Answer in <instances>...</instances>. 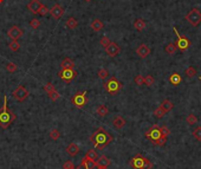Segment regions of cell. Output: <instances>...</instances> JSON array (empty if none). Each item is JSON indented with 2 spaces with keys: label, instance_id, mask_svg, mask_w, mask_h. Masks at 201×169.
<instances>
[{
  "label": "cell",
  "instance_id": "obj_1",
  "mask_svg": "<svg viewBox=\"0 0 201 169\" xmlns=\"http://www.w3.org/2000/svg\"><path fill=\"white\" fill-rule=\"evenodd\" d=\"M114 137L104 128H98L97 130L92 132V135L90 136V142L93 145V148L102 150L107 145H109L113 142Z\"/></svg>",
  "mask_w": 201,
  "mask_h": 169
},
{
  "label": "cell",
  "instance_id": "obj_2",
  "mask_svg": "<svg viewBox=\"0 0 201 169\" xmlns=\"http://www.w3.org/2000/svg\"><path fill=\"white\" fill-rule=\"evenodd\" d=\"M17 120L15 114H13L12 110H8L7 108V96H4V104L0 109V127L3 129H7L11 123Z\"/></svg>",
  "mask_w": 201,
  "mask_h": 169
},
{
  "label": "cell",
  "instance_id": "obj_3",
  "mask_svg": "<svg viewBox=\"0 0 201 169\" xmlns=\"http://www.w3.org/2000/svg\"><path fill=\"white\" fill-rule=\"evenodd\" d=\"M104 90L109 92L110 95H116L118 91H121V89L123 87L122 83L118 82V79L116 77H110L107 83H104Z\"/></svg>",
  "mask_w": 201,
  "mask_h": 169
},
{
  "label": "cell",
  "instance_id": "obj_4",
  "mask_svg": "<svg viewBox=\"0 0 201 169\" xmlns=\"http://www.w3.org/2000/svg\"><path fill=\"white\" fill-rule=\"evenodd\" d=\"M88 93H87V91H78L76 92L74 96H72V98H71V102H72V104H74L76 108H83V106H85L87 104H88V96H87Z\"/></svg>",
  "mask_w": 201,
  "mask_h": 169
},
{
  "label": "cell",
  "instance_id": "obj_5",
  "mask_svg": "<svg viewBox=\"0 0 201 169\" xmlns=\"http://www.w3.org/2000/svg\"><path fill=\"white\" fill-rule=\"evenodd\" d=\"M173 31H174V33L176 34V37H177L176 48H179L180 51H186V50H188L189 46H191V42L188 40V38H186L185 36H181V34L179 33V31H177V29L175 26L173 27Z\"/></svg>",
  "mask_w": 201,
  "mask_h": 169
},
{
  "label": "cell",
  "instance_id": "obj_6",
  "mask_svg": "<svg viewBox=\"0 0 201 169\" xmlns=\"http://www.w3.org/2000/svg\"><path fill=\"white\" fill-rule=\"evenodd\" d=\"M187 21L193 26H198L201 23V13L198 8H192L186 15Z\"/></svg>",
  "mask_w": 201,
  "mask_h": 169
},
{
  "label": "cell",
  "instance_id": "obj_7",
  "mask_svg": "<svg viewBox=\"0 0 201 169\" xmlns=\"http://www.w3.org/2000/svg\"><path fill=\"white\" fill-rule=\"evenodd\" d=\"M58 76L65 83H70L77 76V72L75 71V69H62V71L58 73Z\"/></svg>",
  "mask_w": 201,
  "mask_h": 169
},
{
  "label": "cell",
  "instance_id": "obj_8",
  "mask_svg": "<svg viewBox=\"0 0 201 169\" xmlns=\"http://www.w3.org/2000/svg\"><path fill=\"white\" fill-rule=\"evenodd\" d=\"M30 95V92L25 89L23 85H19V87L15 89L14 91L12 92V96L14 97L17 101H19V102H24L27 97H29Z\"/></svg>",
  "mask_w": 201,
  "mask_h": 169
},
{
  "label": "cell",
  "instance_id": "obj_9",
  "mask_svg": "<svg viewBox=\"0 0 201 169\" xmlns=\"http://www.w3.org/2000/svg\"><path fill=\"white\" fill-rule=\"evenodd\" d=\"M146 137L148 140H150L153 143H155L160 137H161V131H160V127L153 126L149 130L146 132Z\"/></svg>",
  "mask_w": 201,
  "mask_h": 169
},
{
  "label": "cell",
  "instance_id": "obj_10",
  "mask_svg": "<svg viewBox=\"0 0 201 169\" xmlns=\"http://www.w3.org/2000/svg\"><path fill=\"white\" fill-rule=\"evenodd\" d=\"M23 34H24V31L20 29L19 26H12V27L8 30V32H7V36H8L12 40H18L19 38L23 37Z\"/></svg>",
  "mask_w": 201,
  "mask_h": 169
},
{
  "label": "cell",
  "instance_id": "obj_11",
  "mask_svg": "<svg viewBox=\"0 0 201 169\" xmlns=\"http://www.w3.org/2000/svg\"><path fill=\"white\" fill-rule=\"evenodd\" d=\"M144 159H146V157H143L141 154L135 155V156L130 160V166L132 167V169H142Z\"/></svg>",
  "mask_w": 201,
  "mask_h": 169
},
{
  "label": "cell",
  "instance_id": "obj_12",
  "mask_svg": "<svg viewBox=\"0 0 201 169\" xmlns=\"http://www.w3.org/2000/svg\"><path fill=\"white\" fill-rule=\"evenodd\" d=\"M105 52H107V54H109L110 57H115V56H117L118 53L121 52V48H120L116 43H113V42H111V43L105 48Z\"/></svg>",
  "mask_w": 201,
  "mask_h": 169
},
{
  "label": "cell",
  "instance_id": "obj_13",
  "mask_svg": "<svg viewBox=\"0 0 201 169\" xmlns=\"http://www.w3.org/2000/svg\"><path fill=\"white\" fill-rule=\"evenodd\" d=\"M50 13H51V15L53 17L54 19L58 20V19H60V18H62V15L64 14V8L60 5L56 4V5L52 6V8L50 10Z\"/></svg>",
  "mask_w": 201,
  "mask_h": 169
},
{
  "label": "cell",
  "instance_id": "obj_14",
  "mask_svg": "<svg viewBox=\"0 0 201 169\" xmlns=\"http://www.w3.org/2000/svg\"><path fill=\"white\" fill-rule=\"evenodd\" d=\"M136 53H137L138 57L146 58V57H148L150 54V48L148 45H146V44H141L137 48V50H136Z\"/></svg>",
  "mask_w": 201,
  "mask_h": 169
},
{
  "label": "cell",
  "instance_id": "obj_15",
  "mask_svg": "<svg viewBox=\"0 0 201 169\" xmlns=\"http://www.w3.org/2000/svg\"><path fill=\"white\" fill-rule=\"evenodd\" d=\"M111 164L110 159H108L105 155L98 156V159L96 160V167H102V168H108L109 166Z\"/></svg>",
  "mask_w": 201,
  "mask_h": 169
},
{
  "label": "cell",
  "instance_id": "obj_16",
  "mask_svg": "<svg viewBox=\"0 0 201 169\" xmlns=\"http://www.w3.org/2000/svg\"><path fill=\"white\" fill-rule=\"evenodd\" d=\"M42 5H43V4L40 3L39 0H31V3L27 5V8H29L33 14H38V12H39Z\"/></svg>",
  "mask_w": 201,
  "mask_h": 169
},
{
  "label": "cell",
  "instance_id": "obj_17",
  "mask_svg": "<svg viewBox=\"0 0 201 169\" xmlns=\"http://www.w3.org/2000/svg\"><path fill=\"white\" fill-rule=\"evenodd\" d=\"M126 120L123 118L122 116H116L115 118L113 120V124H114V127L117 129V130H120V129H122L123 127L126 126Z\"/></svg>",
  "mask_w": 201,
  "mask_h": 169
},
{
  "label": "cell",
  "instance_id": "obj_18",
  "mask_svg": "<svg viewBox=\"0 0 201 169\" xmlns=\"http://www.w3.org/2000/svg\"><path fill=\"white\" fill-rule=\"evenodd\" d=\"M66 153L70 155V156H76V155L79 153V147L75 142L70 143L68 147H66Z\"/></svg>",
  "mask_w": 201,
  "mask_h": 169
},
{
  "label": "cell",
  "instance_id": "obj_19",
  "mask_svg": "<svg viewBox=\"0 0 201 169\" xmlns=\"http://www.w3.org/2000/svg\"><path fill=\"white\" fill-rule=\"evenodd\" d=\"M81 166H83L85 168H96V161L89 159L87 156H84L81 161Z\"/></svg>",
  "mask_w": 201,
  "mask_h": 169
},
{
  "label": "cell",
  "instance_id": "obj_20",
  "mask_svg": "<svg viewBox=\"0 0 201 169\" xmlns=\"http://www.w3.org/2000/svg\"><path fill=\"white\" fill-rule=\"evenodd\" d=\"M91 29H92L95 32H99L101 30L103 29V23L99 19H93L92 23H91Z\"/></svg>",
  "mask_w": 201,
  "mask_h": 169
},
{
  "label": "cell",
  "instance_id": "obj_21",
  "mask_svg": "<svg viewBox=\"0 0 201 169\" xmlns=\"http://www.w3.org/2000/svg\"><path fill=\"white\" fill-rule=\"evenodd\" d=\"M60 66H62V69H75V63L72 59H70L66 57L65 59H63Z\"/></svg>",
  "mask_w": 201,
  "mask_h": 169
},
{
  "label": "cell",
  "instance_id": "obj_22",
  "mask_svg": "<svg viewBox=\"0 0 201 169\" xmlns=\"http://www.w3.org/2000/svg\"><path fill=\"white\" fill-rule=\"evenodd\" d=\"M96 112H97V115L99 117H104V116H107V115L109 114V109L105 105H104V104H102V105H98Z\"/></svg>",
  "mask_w": 201,
  "mask_h": 169
},
{
  "label": "cell",
  "instance_id": "obj_23",
  "mask_svg": "<svg viewBox=\"0 0 201 169\" xmlns=\"http://www.w3.org/2000/svg\"><path fill=\"white\" fill-rule=\"evenodd\" d=\"M160 106H161L162 109L166 111V112H168V111H170L173 109L174 104H173V103L169 101V99H165V101L161 103V105H160Z\"/></svg>",
  "mask_w": 201,
  "mask_h": 169
},
{
  "label": "cell",
  "instance_id": "obj_24",
  "mask_svg": "<svg viewBox=\"0 0 201 169\" xmlns=\"http://www.w3.org/2000/svg\"><path fill=\"white\" fill-rule=\"evenodd\" d=\"M78 26V21H77V19L76 18H74V17H71V18H69L68 19V21H66V27L70 30H74L76 29Z\"/></svg>",
  "mask_w": 201,
  "mask_h": 169
},
{
  "label": "cell",
  "instance_id": "obj_25",
  "mask_svg": "<svg viewBox=\"0 0 201 169\" xmlns=\"http://www.w3.org/2000/svg\"><path fill=\"white\" fill-rule=\"evenodd\" d=\"M169 82L172 83L173 85H179L181 83V76L179 73H173L172 76L169 77Z\"/></svg>",
  "mask_w": 201,
  "mask_h": 169
},
{
  "label": "cell",
  "instance_id": "obj_26",
  "mask_svg": "<svg viewBox=\"0 0 201 169\" xmlns=\"http://www.w3.org/2000/svg\"><path fill=\"white\" fill-rule=\"evenodd\" d=\"M134 27L137 30V31H143L144 27H146V23H144V20L143 19H136L135 20V23H134Z\"/></svg>",
  "mask_w": 201,
  "mask_h": 169
},
{
  "label": "cell",
  "instance_id": "obj_27",
  "mask_svg": "<svg viewBox=\"0 0 201 169\" xmlns=\"http://www.w3.org/2000/svg\"><path fill=\"white\" fill-rule=\"evenodd\" d=\"M165 50H166V52L167 53H169V54H173V53H175L176 52V44H174V43H169L168 45H167L166 48H165Z\"/></svg>",
  "mask_w": 201,
  "mask_h": 169
},
{
  "label": "cell",
  "instance_id": "obj_28",
  "mask_svg": "<svg viewBox=\"0 0 201 169\" xmlns=\"http://www.w3.org/2000/svg\"><path fill=\"white\" fill-rule=\"evenodd\" d=\"M166 115V111L162 109L161 106H159L157 109L154 110V116L156 117V118H162V117Z\"/></svg>",
  "mask_w": 201,
  "mask_h": 169
},
{
  "label": "cell",
  "instance_id": "obj_29",
  "mask_svg": "<svg viewBox=\"0 0 201 169\" xmlns=\"http://www.w3.org/2000/svg\"><path fill=\"white\" fill-rule=\"evenodd\" d=\"M87 157H89V159L93 160V161H96V160L98 159V154L97 151H95V149H90L88 150V153H87V155H85Z\"/></svg>",
  "mask_w": 201,
  "mask_h": 169
},
{
  "label": "cell",
  "instance_id": "obj_30",
  "mask_svg": "<svg viewBox=\"0 0 201 169\" xmlns=\"http://www.w3.org/2000/svg\"><path fill=\"white\" fill-rule=\"evenodd\" d=\"M50 137H51V140L57 141L60 137V131L58 129H52L51 132H50Z\"/></svg>",
  "mask_w": 201,
  "mask_h": 169
},
{
  "label": "cell",
  "instance_id": "obj_31",
  "mask_svg": "<svg viewBox=\"0 0 201 169\" xmlns=\"http://www.w3.org/2000/svg\"><path fill=\"white\" fill-rule=\"evenodd\" d=\"M187 123H188L189 126L195 124V123H198V117H196L194 114H189L188 117H187Z\"/></svg>",
  "mask_w": 201,
  "mask_h": 169
},
{
  "label": "cell",
  "instance_id": "obj_32",
  "mask_svg": "<svg viewBox=\"0 0 201 169\" xmlns=\"http://www.w3.org/2000/svg\"><path fill=\"white\" fill-rule=\"evenodd\" d=\"M6 70H7V72L13 73V72H15V71L18 70V68H17V65H15L14 63H12V62H10V63L6 64Z\"/></svg>",
  "mask_w": 201,
  "mask_h": 169
},
{
  "label": "cell",
  "instance_id": "obj_33",
  "mask_svg": "<svg viewBox=\"0 0 201 169\" xmlns=\"http://www.w3.org/2000/svg\"><path fill=\"white\" fill-rule=\"evenodd\" d=\"M8 48H10L11 51H13V52H15V51H18L20 48V44L18 43V40H12V43H10V45H8Z\"/></svg>",
  "mask_w": 201,
  "mask_h": 169
},
{
  "label": "cell",
  "instance_id": "obj_34",
  "mask_svg": "<svg viewBox=\"0 0 201 169\" xmlns=\"http://www.w3.org/2000/svg\"><path fill=\"white\" fill-rule=\"evenodd\" d=\"M186 76L187 77H194V76H196V70L194 69V66H188L186 70Z\"/></svg>",
  "mask_w": 201,
  "mask_h": 169
},
{
  "label": "cell",
  "instance_id": "obj_35",
  "mask_svg": "<svg viewBox=\"0 0 201 169\" xmlns=\"http://www.w3.org/2000/svg\"><path fill=\"white\" fill-rule=\"evenodd\" d=\"M98 77L101 78L102 81H104V79H107V78L109 77L108 70H105V69H101V70L98 71Z\"/></svg>",
  "mask_w": 201,
  "mask_h": 169
},
{
  "label": "cell",
  "instance_id": "obj_36",
  "mask_svg": "<svg viewBox=\"0 0 201 169\" xmlns=\"http://www.w3.org/2000/svg\"><path fill=\"white\" fill-rule=\"evenodd\" d=\"M49 95V97L51 98V101L56 102L57 99H59L60 98V95H59V92L57 91V90H53V91H51L50 93H47Z\"/></svg>",
  "mask_w": 201,
  "mask_h": 169
},
{
  "label": "cell",
  "instance_id": "obj_37",
  "mask_svg": "<svg viewBox=\"0 0 201 169\" xmlns=\"http://www.w3.org/2000/svg\"><path fill=\"white\" fill-rule=\"evenodd\" d=\"M154 77L153 76H147V77L144 78V84L147 85V87H153L154 85Z\"/></svg>",
  "mask_w": 201,
  "mask_h": 169
},
{
  "label": "cell",
  "instance_id": "obj_38",
  "mask_svg": "<svg viewBox=\"0 0 201 169\" xmlns=\"http://www.w3.org/2000/svg\"><path fill=\"white\" fill-rule=\"evenodd\" d=\"M99 43H101V45H102L103 48H107L111 42H110V39H109L107 36H103V37L101 38V42H99Z\"/></svg>",
  "mask_w": 201,
  "mask_h": 169
},
{
  "label": "cell",
  "instance_id": "obj_39",
  "mask_svg": "<svg viewBox=\"0 0 201 169\" xmlns=\"http://www.w3.org/2000/svg\"><path fill=\"white\" fill-rule=\"evenodd\" d=\"M53 90H56L54 89V85L52 84V83H46L44 85V91L47 92V93H50L51 91H53Z\"/></svg>",
  "mask_w": 201,
  "mask_h": 169
},
{
  "label": "cell",
  "instance_id": "obj_40",
  "mask_svg": "<svg viewBox=\"0 0 201 169\" xmlns=\"http://www.w3.org/2000/svg\"><path fill=\"white\" fill-rule=\"evenodd\" d=\"M134 82H135L136 85H143V84H144V78H143L141 75H137V76L135 77V79H134Z\"/></svg>",
  "mask_w": 201,
  "mask_h": 169
},
{
  "label": "cell",
  "instance_id": "obj_41",
  "mask_svg": "<svg viewBox=\"0 0 201 169\" xmlns=\"http://www.w3.org/2000/svg\"><path fill=\"white\" fill-rule=\"evenodd\" d=\"M30 25H31V27L33 30H37L40 26V21L38 19H32L30 21Z\"/></svg>",
  "mask_w": 201,
  "mask_h": 169
},
{
  "label": "cell",
  "instance_id": "obj_42",
  "mask_svg": "<svg viewBox=\"0 0 201 169\" xmlns=\"http://www.w3.org/2000/svg\"><path fill=\"white\" fill-rule=\"evenodd\" d=\"M193 136L195 137L196 140L201 141V127H198L195 130L193 131Z\"/></svg>",
  "mask_w": 201,
  "mask_h": 169
},
{
  "label": "cell",
  "instance_id": "obj_43",
  "mask_svg": "<svg viewBox=\"0 0 201 169\" xmlns=\"http://www.w3.org/2000/svg\"><path fill=\"white\" fill-rule=\"evenodd\" d=\"M167 142V136H163V135H161V137L159 138V140L154 143V144H156V145H163L165 143Z\"/></svg>",
  "mask_w": 201,
  "mask_h": 169
},
{
  "label": "cell",
  "instance_id": "obj_44",
  "mask_svg": "<svg viewBox=\"0 0 201 169\" xmlns=\"http://www.w3.org/2000/svg\"><path fill=\"white\" fill-rule=\"evenodd\" d=\"M50 12V10L46 7L45 5H42V7H40V10H39V12H38V14H40V15H46L47 13Z\"/></svg>",
  "mask_w": 201,
  "mask_h": 169
},
{
  "label": "cell",
  "instance_id": "obj_45",
  "mask_svg": "<svg viewBox=\"0 0 201 169\" xmlns=\"http://www.w3.org/2000/svg\"><path fill=\"white\" fill-rule=\"evenodd\" d=\"M152 168H153L152 162H150V161H149L148 159H144V162H143L142 169H152Z\"/></svg>",
  "mask_w": 201,
  "mask_h": 169
},
{
  "label": "cell",
  "instance_id": "obj_46",
  "mask_svg": "<svg viewBox=\"0 0 201 169\" xmlns=\"http://www.w3.org/2000/svg\"><path fill=\"white\" fill-rule=\"evenodd\" d=\"M160 131H161V135L163 136L170 135V130H169V128H167V127H161V128H160Z\"/></svg>",
  "mask_w": 201,
  "mask_h": 169
},
{
  "label": "cell",
  "instance_id": "obj_47",
  "mask_svg": "<svg viewBox=\"0 0 201 169\" xmlns=\"http://www.w3.org/2000/svg\"><path fill=\"white\" fill-rule=\"evenodd\" d=\"M75 164L71 162V161H66L65 163L63 164V169H75Z\"/></svg>",
  "mask_w": 201,
  "mask_h": 169
},
{
  "label": "cell",
  "instance_id": "obj_48",
  "mask_svg": "<svg viewBox=\"0 0 201 169\" xmlns=\"http://www.w3.org/2000/svg\"><path fill=\"white\" fill-rule=\"evenodd\" d=\"M75 169H108V168H102V167H96V168H85V167H83V166H81V164H79L78 167H76Z\"/></svg>",
  "mask_w": 201,
  "mask_h": 169
},
{
  "label": "cell",
  "instance_id": "obj_49",
  "mask_svg": "<svg viewBox=\"0 0 201 169\" xmlns=\"http://www.w3.org/2000/svg\"><path fill=\"white\" fill-rule=\"evenodd\" d=\"M85 1H87V3H90V1H91V0H85Z\"/></svg>",
  "mask_w": 201,
  "mask_h": 169
},
{
  "label": "cell",
  "instance_id": "obj_50",
  "mask_svg": "<svg viewBox=\"0 0 201 169\" xmlns=\"http://www.w3.org/2000/svg\"><path fill=\"white\" fill-rule=\"evenodd\" d=\"M1 3H4V0H0V4H1Z\"/></svg>",
  "mask_w": 201,
  "mask_h": 169
},
{
  "label": "cell",
  "instance_id": "obj_51",
  "mask_svg": "<svg viewBox=\"0 0 201 169\" xmlns=\"http://www.w3.org/2000/svg\"><path fill=\"white\" fill-rule=\"evenodd\" d=\"M199 79H200V82H201V77H200V78H199Z\"/></svg>",
  "mask_w": 201,
  "mask_h": 169
}]
</instances>
